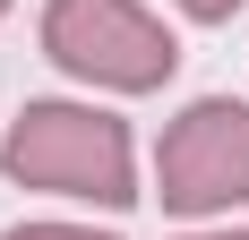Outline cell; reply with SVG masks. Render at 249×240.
Listing matches in <instances>:
<instances>
[{"mask_svg":"<svg viewBox=\"0 0 249 240\" xmlns=\"http://www.w3.org/2000/svg\"><path fill=\"white\" fill-rule=\"evenodd\" d=\"M0 171L18 189L77 197V206H129L138 171H129V129L95 103H26L18 129L0 137Z\"/></svg>","mask_w":249,"mask_h":240,"instance_id":"1","label":"cell"},{"mask_svg":"<svg viewBox=\"0 0 249 240\" xmlns=\"http://www.w3.org/2000/svg\"><path fill=\"white\" fill-rule=\"evenodd\" d=\"M43 51L69 77L112 86V95H146L180 60V43L163 34V17H146L138 0H52L43 9Z\"/></svg>","mask_w":249,"mask_h":240,"instance_id":"2","label":"cell"},{"mask_svg":"<svg viewBox=\"0 0 249 240\" xmlns=\"http://www.w3.org/2000/svg\"><path fill=\"white\" fill-rule=\"evenodd\" d=\"M155 189L172 215H224L249 197V103L206 95L163 129L155 146Z\"/></svg>","mask_w":249,"mask_h":240,"instance_id":"3","label":"cell"},{"mask_svg":"<svg viewBox=\"0 0 249 240\" xmlns=\"http://www.w3.org/2000/svg\"><path fill=\"white\" fill-rule=\"evenodd\" d=\"M9 240H112V232H86V223H18Z\"/></svg>","mask_w":249,"mask_h":240,"instance_id":"4","label":"cell"},{"mask_svg":"<svg viewBox=\"0 0 249 240\" xmlns=\"http://www.w3.org/2000/svg\"><path fill=\"white\" fill-rule=\"evenodd\" d=\"M180 9H189V17H206V26H215V17H232L241 0H180Z\"/></svg>","mask_w":249,"mask_h":240,"instance_id":"5","label":"cell"},{"mask_svg":"<svg viewBox=\"0 0 249 240\" xmlns=\"http://www.w3.org/2000/svg\"><path fill=\"white\" fill-rule=\"evenodd\" d=\"M189 240H249V232H189Z\"/></svg>","mask_w":249,"mask_h":240,"instance_id":"6","label":"cell"},{"mask_svg":"<svg viewBox=\"0 0 249 240\" xmlns=\"http://www.w3.org/2000/svg\"><path fill=\"white\" fill-rule=\"evenodd\" d=\"M0 17H9V0H0Z\"/></svg>","mask_w":249,"mask_h":240,"instance_id":"7","label":"cell"}]
</instances>
